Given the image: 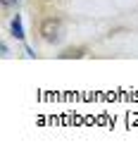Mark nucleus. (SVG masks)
<instances>
[{
	"instance_id": "obj_3",
	"label": "nucleus",
	"mask_w": 138,
	"mask_h": 155,
	"mask_svg": "<svg viewBox=\"0 0 138 155\" xmlns=\"http://www.w3.org/2000/svg\"><path fill=\"white\" fill-rule=\"evenodd\" d=\"M19 5V0H2V7H14Z\"/></svg>"
},
{
	"instance_id": "obj_1",
	"label": "nucleus",
	"mask_w": 138,
	"mask_h": 155,
	"mask_svg": "<svg viewBox=\"0 0 138 155\" xmlns=\"http://www.w3.org/2000/svg\"><path fill=\"white\" fill-rule=\"evenodd\" d=\"M40 36H43V41L45 43H55V41L59 38V34H62V21L55 19V17H48V19L40 21Z\"/></svg>"
},
{
	"instance_id": "obj_2",
	"label": "nucleus",
	"mask_w": 138,
	"mask_h": 155,
	"mask_svg": "<svg viewBox=\"0 0 138 155\" xmlns=\"http://www.w3.org/2000/svg\"><path fill=\"white\" fill-rule=\"evenodd\" d=\"M10 34H12L17 41H24V24H21V17H19V15H14L12 21H10Z\"/></svg>"
}]
</instances>
